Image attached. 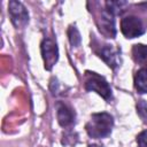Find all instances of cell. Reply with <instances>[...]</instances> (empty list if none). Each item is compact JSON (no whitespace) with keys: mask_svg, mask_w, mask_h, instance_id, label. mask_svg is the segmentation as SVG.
Listing matches in <instances>:
<instances>
[{"mask_svg":"<svg viewBox=\"0 0 147 147\" xmlns=\"http://www.w3.org/2000/svg\"><path fill=\"white\" fill-rule=\"evenodd\" d=\"M137 113L141 119H147V103L144 100H140L137 103Z\"/></svg>","mask_w":147,"mask_h":147,"instance_id":"4fadbf2b","label":"cell"},{"mask_svg":"<svg viewBox=\"0 0 147 147\" xmlns=\"http://www.w3.org/2000/svg\"><path fill=\"white\" fill-rule=\"evenodd\" d=\"M114 125V118L108 113L92 114L91 119L86 123L85 129L91 138L100 139L110 134Z\"/></svg>","mask_w":147,"mask_h":147,"instance_id":"6da1fadb","label":"cell"},{"mask_svg":"<svg viewBox=\"0 0 147 147\" xmlns=\"http://www.w3.org/2000/svg\"><path fill=\"white\" fill-rule=\"evenodd\" d=\"M41 55L45 63V69L51 70L59 59V49L56 42L51 38H45L40 44Z\"/></svg>","mask_w":147,"mask_h":147,"instance_id":"5b68a950","label":"cell"},{"mask_svg":"<svg viewBox=\"0 0 147 147\" xmlns=\"http://www.w3.org/2000/svg\"><path fill=\"white\" fill-rule=\"evenodd\" d=\"M127 6L126 1H107L106 2V9L111 13L114 16L115 15H121Z\"/></svg>","mask_w":147,"mask_h":147,"instance_id":"8fae6325","label":"cell"},{"mask_svg":"<svg viewBox=\"0 0 147 147\" xmlns=\"http://www.w3.org/2000/svg\"><path fill=\"white\" fill-rule=\"evenodd\" d=\"M137 142L140 147H147V130H145L138 134Z\"/></svg>","mask_w":147,"mask_h":147,"instance_id":"5bb4252c","label":"cell"},{"mask_svg":"<svg viewBox=\"0 0 147 147\" xmlns=\"http://www.w3.org/2000/svg\"><path fill=\"white\" fill-rule=\"evenodd\" d=\"M101 24H100V31L107 36L108 38H114L116 34V29H115V20L114 15L109 13L106 8L101 11Z\"/></svg>","mask_w":147,"mask_h":147,"instance_id":"ba28073f","label":"cell"},{"mask_svg":"<svg viewBox=\"0 0 147 147\" xmlns=\"http://www.w3.org/2000/svg\"><path fill=\"white\" fill-rule=\"evenodd\" d=\"M68 38H69V41L72 46H75V47L79 46V44L82 41V38H80V33H79L78 29L75 25H71L68 29Z\"/></svg>","mask_w":147,"mask_h":147,"instance_id":"7c38bea8","label":"cell"},{"mask_svg":"<svg viewBox=\"0 0 147 147\" xmlns=\"http://www.w3.org/2000/svg\"><path fill=\"white\" fill-rule=\"evenodd\" d=\"M132 55L137 63L142 65V68H147V45H134L132 48Z\"/></svg>","mask_w":147,"mask_h":147,"instance_id":"30bf717a","label":"cell"},{"mask_svg":"<svg viewBox=\"0 0 147 147\" xmlns=\"http://www.w3.org/2000/svg\"><path fill=\"white\" fill-rule=\"evenodd\" d=\"M56 117L59 124L62 127H70L75 123V111L61 102L56 105Z\"/></svg>","mask_w":147,"mask_h":147,"instance_id":"8992f818","label":"cell"},{"mask_svg":"<svg viewBox=\"0 0 147 147\" xmlns=\"http://www.w3.org/2000/svg\"><path fill=\"white\" fill-rule=\"evenodd\" d=\"M121 31L125 38L132 39L145 33L142 21L137 16H126L121 21Z\"/></svg>","mask_w":147,"mask_h":147,"instance_id":"277c9868","label":"cell"},{"mask_svg":"<svg viewBox=\"0 0 147 147\" xmlns=\"http://www.w3.org/2000/svg\"><path fill=\"white\" fill-rule=\"evenodd\" d=\"M88 147H100V146H98V145H90Z\"/></svg>","mask_w":147,"mask_h":147,"instance_id":"9a60e30c","label":"cell"},{"mask_svg":"<svg viewBox=\"0 0 147 147\" xmlns=\"http://www.w3.org/2000/svg\"><path fill=\"white\" fill-rule=\"evenodd\" d=\"M85 88H86V91L96 92L99 95H101L107 101H110L113 98L111 88H110L108 82L102 76H100L95 72L86 71Z\"/></svg>","mask_w":147,"mask_h":147,"instance_id":"7a4b0ae2","label":"cell"},{"mask_svg":"<svg viewBox=\"0 0 147 147\" xmlns=\"http://www.w3.org/2000/svg\"><path fill=\"white\" fill-rule=\"evenodd\" d=\"M134 87L140 94L147 93V68H141L136 72Z\"/></svg>","mask_w":147,"mask_h":147,"instance_id":"9c48e42d","label":"cell"},{"mask_svg":"<svg viewBox=\"0 0 147 147\" xmlns=\"http://www.w3.org/2000/svg\"><path fill=\"white\" fill-rule=\"evenodd\" d=\"M8 13H9L11 23L16 29H23L29 23V13L22 2L15 1V0L9 1Z\"/></svg>","mask_w":147,"mask_h":147,"instance_id":"3957f363","label":"cell"},{"mask_svg":"<svg viewBox=\"0 0 147 147\" xmlns=\"http://www.w3.org/2000/svg\"><path fill=\"white\" fill-rule=\"evenodd\" d=\"M99 56L111 69H116L119 65V63H121V61H119V53H118V51L116 48L113 47V45H105L100 49Z\"/></svg>","mask_w":147,"mask_h":147,"instance_id":"52a82bcc","label":"cell"}]
</instances>
